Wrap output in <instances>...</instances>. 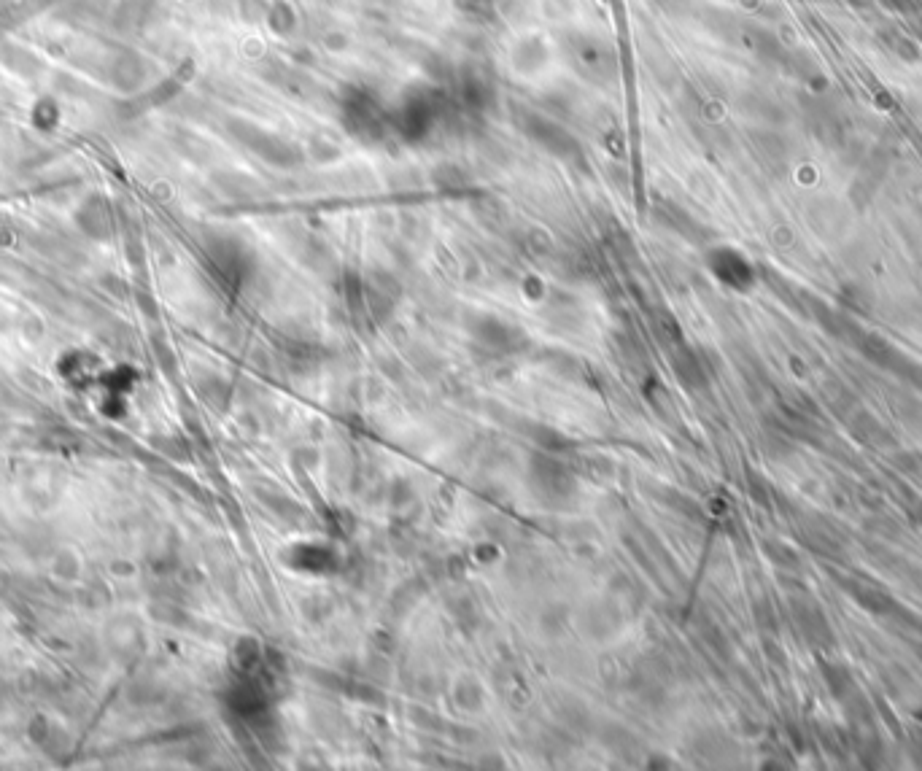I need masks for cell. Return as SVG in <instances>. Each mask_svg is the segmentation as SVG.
Here are the masks:
<instances>
[{
  "label": "cell",
  "instance_id": "cell-2",
  "mask_svg": "<svg viewBox=\"0 0 922 771\" xmlns=\"http://www.w3.org/2000/svg\"><path fill=\"white\" fill-rule=\"evenodd\" d=\"M567 52L577 71L583 73L586 79L599 81V84L615 79L618 60H615V52L610 49V44H604L602 38L572 36L567 38Z\"/></svg>",
  "mask_w": 922,
  "mask_h": 771
},
{
  "label": "cell",
  "instance_id": "cell-5",
  "mask_svg": "<svg viewBox=\"0 0 922 771\" xmlns=\"http://www.w3.org/2000/svg\"><path fill=\"white\" fill-rule=\"evenodd\" d=\"M243 138L249 141L251 149H257L265 160H270L278 168H289L294 162L300 160L297 157V151L292 149V143H286L284 138H278V135H270L265 130H259V127H246L243 130Z\"/></svg>",
  "mask_w": 922,
  "mask_h": 771
},
{
  "label": "cell",
  "instance_id": "cell-6",
  "mask_svg": "<svg viewBox=\"0 0 922 771\" xmlns=\"http://www.w3.org/2000/svg\"><path fill=\"white\" fill-rule=\"evenodd\" d=\"M478 335H480V340H483V343H488V346L505 348V351H510V348H513L515 343L521 340V337H518V332H515L513 327H507V324H502V321H497V319H483V321H480Z\"/></svg>",
  "mask_w": 922,
  "mask_h": 771
},
{
  "label": "cell",
  "instance_id": "cell-3",
  "mask_svg": "<svg viewBox=\"0 0 922 771\" xmlns=\"http://www.w3.org/2000/svg\"><path fill=\"white\" fill-rule=\"evenodd\" d=\"M437 114H440V103L432 89L416 87L410 89L408 95L399 103V111L394 116V127H399V133L405 138H421L432 130Z\"/></svg>",
  "mask_w": 922,
  "mask_h": 771
},
{
  "label": "cell",
  "instance_id": "cell-1",
  "mask_svg": "<svg viewBox=\"0 0 922 771\" xmlns=\"http://www.w3.org/2000/svg\"><path fill=\"white\" fill-rule=\"evenodd\" d=\"M343 122L362 141H378L389 127L381 100L367 89H351V95L343 100Z\"/></svg>",
  "mask_w": 922,
  "mask_h": 771
},
{
  "label": "cell",
  "instance_id": "cell-4",
  "mask_svg": "<svg viewBox=\"0 0 922 771\" xmlns=\"http://www.w3.org/2000/svg\"><path fill=\"white\" fill-rule=\"evenodd\" d=\"M521 130H524L532 141H537L545 151H550L553 157H561V160H575L577 154H580V146L572 135L564 130L556 122H550L542 114H534V111H524L521 116Z\"/></svg>",
  "mask_w": 922,
  "mask_h": 771
}]
</instances>
